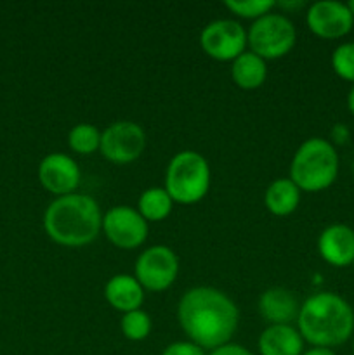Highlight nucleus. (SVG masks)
Returning a JSON list of instances; mask_svg holds the SVG:
<instances>
[{
	"label": "nucleus",
	"mask_w": 354,
	"mask_h": 355,
	"mask_svg": "<svg viewBox=\"0 0 354 355\" xmlns=\"http://www.w3.org/2000/svg\"><path fill=\"white\" fill-rule=\"evenodd\" d=\"M353 354H354V342H353Z\"/></svg>",
	"instance_id": "30"
},
{
	"label": "nucleus",
	"mask_w": 354,
	"mask_h": 355,
	"mask_svg": "<svg viewBox=\"0 0 354 355\" xmlns=\"http://www.w3.org/2000/svg\"><path fill=\"white\" fill-rule=\"evenodd\" d=\"M347 110H349V113L354 116V85L351 87L349 94H347Z\"/></svg>",
	"instance_id": "28"
},
{
	"label": "nucleus",
	"mask_w": 354,
	"mask_h": 355,
	"mask_svg": "<svg viewBox=\"0 0 354 355\" xmlns=\"http://www.w3.org/2000/svg\"><path fill=\"white\" fill-rule=\"evenodd\" d=\"M45 234L68 248L87 246L103 229V214L94 198L87 194H66L52 201L44 214Z\"/></svg>",
	"instance_id": "3"
},
{
	"label": "nucleus",
	"mask_w": 354,
	"mask_h": 355,
	"mask_svg": "<svg viewBox=\"0 0 354 355\" xmlns=\"http://www.w3.org/2000/svg\"><path fill=\"white\" fill-rule=\"evenodd\" d=\"M68 146L71 151L82 156H89L99 151L101 132L90 123H78L69 130Z\"/></svg>",
	"instance_id": "20"
},
{
	"label": "nucleus",
	"mask_w": 354,
	"mask_h": 355,
	"mask_svg": "<svg viewBox=\"0 0 354 355\" xmlns=\"http://www.w3.org/2000/svg\"><path fill=\"white\" fill-rule=\"evenodd\" d=\"M353 269H354V263H353Z\"/></svg>",
	"instance_id": "31"
},
{
	"label": "nucleus",
	"mask_w": 354,
	"mask_h": 355,
	"mask_svg": "<svg viewBox=\"0 0 354 355\" xmlns=\"http://www.w3.org/2000/svg\"><path fill=\"white\" fill-rule=\"evenodd\" d=\"M318 253L328 266L344 269L354 263V229L346 224H332L318 238Z\"/></svg>",
	"instance_id": "13"
},
{
	"label": "nucleus",
	"mask_w": 354,
	"mask_h": 355,
	"mask_svg": "<svg viewBox=\"0 0 354 355\" xmlns=\"http://www.w3.org/2000/svg\"><path fill=\"white\" fill-rule=\"evenodd\" d=\"M104 298L118 312L139 311L144 302V288L130 274H115L104 286Z\"/></svg>",
	"instance_id": "15"
},
{
	"label": "nucleus",
	"mask_w": 354,
	"mask_h": 355,
	"mask_svg": "<svg viewBox=\"0 0 354 355\" xmlns=\"http://www.w3.org/2000/svg\"><path fill=\"white\" fill-rule=\"evenodd\" d=\"M179 274V259L172 248L165 245L149 246L139 255L134 267V277L139 281L144 291L169 290Z\"/></svg>",
	"instance_id": "7"
},
{
	"label": "nucleus",
	"mask_w": 354,
	"mask_h": 355,
	"mask_svg": "<svg viewBox=\"0 0 354 355\" xmlns=\"http://www.w3.org/2000/svg\"><path fill=\"white\" fill-rule=\"evenodd\" d=\"M226 9L242 19L257 21L259 17L273 12L276 7L274 0H226Z\"/></svg>",
	"instance_id": "22"
},
{
	"label": "nucleus",
	"mask_w": 354,
	"mask_h": 355,
	"mask_svg": "<svg viewBox=\"0 0 354 355\" xmlns=\"http://www.w3.org/2000/svg\"><path fill=\"white\" fill-rule=\"evenodd\" d=\"M177 319L189 342L212 352L231 343L238 328L239 311L224 291L212 286H196L180 297Z\"/></svg>",
	"instance_id": "1"
},
{
	"label": "nucleus",
	"mask_w": 354,
	"mask_h": 355,
	"mask_svg": "<svg viewBox=\"0 0 354 355\" xmlns=\"http://www.w3.org/2000/svg\"><path fill=\"white\" fill-rule=\"evenodd\" d=\"M174 200L167 193L165 187H149L142 191L137 201V211L146 222H162L170 215Z\"/></svg>",
	"instance_id": "19"
},
{
	"label": "nucleus",
	"mask_w": 354,
	"mask_h": 355,
	"mask_svg": "<svg viewBox=\"0 0 354 355\" xmlns=\"http://www.w3.org/2000/svg\"><path fill=\"white\" fill-rule=\"evenodd\" d=\"M246 30L235 19H215L200 33V47L214 61L233 62L246 51Z\"/></svg>",
	"instance_id": "9"
},
{
	"label": "nucleus",
	"mask_w": 354,
	"mask_h": 355,
	"mask_svg": "<svg viewBox=\"0 0 354 355\" xmlns=\"http://www.w3.org/2000/svg\"><path fill=\"white\" fill-rule=\"evenodd\" d=\"M302 355H337L332 349H321V347H312L311 350L304 352Z\"/></svg>",
	"instance_id": "27"
},
{
	"label": "nucleus",
	"mask_w": 354,
	"mask_h": 355,
	"mask_svg": "<svg viewBox=\"0 0 354 355\" xmlns=\"http://www.w3.org/2000/svg\"><path fill=\"white\" fill-rule=\"evenodd\" d=\"M298 311H301L298 300L287 288H267L259 297V312L269 322V326L297 322Z\"/></svg>",
	"instance_id": "14"
},
{
	"label": "nucleus",
	"mask_w": 354,
	"mask_h": 355,
	"mask_svg": "<svg viewBox=\"0 0 354 355\" xmlns=\"http://www.w3.org/2000/svg\"><path fill=\"white\" fill-rule=\"evenodd\" d=\"M305 23L311 33L325 40H337L351 33L354 17L347 9V3L337 0H319L309 6Z\"/></svg>",
	"instance_id": "11"
},
{
	"label": "nucleus",
	"mask_w": 354,
	"mask_h": 355,
	"mask_svg": "<svg viewBox=\"0 0 354 355\" xmlns=\"http://www.w3.org/2000/svg\"><path fill=\"white\" fill-rule=\"evenodd\" d=\"M165 191L174 203L194 205L210 189V166L196 151H180L167 165Z\"/></svg>",
	"instance_id": "5"
},
{
	"label": "nucleus",
	"mask_w": 354,
	"mask_h": 355,
	"mask_svg": "<svg viewBox=\"0 0 354 355\" xmlns=\"http://www.w3.org/2000/svg\"><path fill=\"white\" fill-rule=\"evenodd\" d=\"M347 9L351 10V14H353V17H354V0H351V2H347Z\"/></svg>",
	"instance_id": "29"
},
{
	"label": "nucleus",
	"mask_w": 354,
	"mask_h": 355,
	"mask_svg": "<svg viewBox=\"0 0 354 355\" xmlns=\"http://www.w3.org/2000/svg\"><path fill=\"white\" fill-rule=\"evenodd\" d=\"M108 241L120 250H135L148 238V222L135 208L117 205L103 215V229Z\"/></svg>",
	"instance_id": "10"
},
{
	"label": "nucleus",
	"mask_w": 354,
	"mask_h": 355,
	"mask_svg": "<svg viewBox=\"0 0 354 355\" xmlns=\"http://www.w3.org/2000/svg\"><path fill=\"white\" fill-rule=\"evenodd\" d=\"M301 194L302 191L295 186L290 177H281L267 186L264 203H266L269 214L276 215V217H287L298 208Z\"/></svg>",
	"instance_id": "17"
},
{
	"label": "nucleus",
	"mask_w": 354,
	"mask_h": 355,
	"mask_svg": "<svg viewBox=\"0 0 354 355\" xmlns=\"http://www.w3.org/2000/svg\"><path fill=\"white\" fill-rule=\"evenodd\" d=\"M231 78L239 89L255 90L264 85L267 78V64L262 58L245 51L231 64Z\"/></svg>",
	"instance_id": "18"
},
{
	"label": "nucleus",
	"mask_w": 354,
	"mask_h": 355,
	"mask_svg": "<svg viewBox=\"0 0 354 355\" xmlns=\"http://www.w3.org/2000/svg\"><path fill=\"white\" fill-rule=\"evenodd\" d=\"M162 355H205V350L186 340V342H174L167 345Z\"/></svg>",
	"instance_id": "24"
},
{
	"label": "nucleus",
	"mask_w": 354,
	"mask_h": 355,
	"mask_svg": "<svg viewBox=\"0 0 354 355\" xmlns=\"http://www.w3.org/2000/svg\"><path fill=\"white\" fill-rule=\"evenodd\" d=\"M37 173L42 187L56 194V198L75 193L82 177L75 159L65 153H49L44 156Z\"/></svg>",
	"instance_id": "12"
},
{
	"label": "nucleus",
	"mask_w": 354,
	"mask_h": 355,
	"mask_svg": "<svg viewBox=\"0 0 354 355\" xmlns=\"http://www.w3.org/2000/svg\"><path fill=\"white\" fill-rule=\"evenodd\" d=\"M297 31L294 23L283 14L269 12L253 21L246 30L248 51L262 58L264 61L280 59L294 49Z\"/></svg>",
	"instance_id": "6"
},
{
	"label": "nucleus",
	"mask_w": 354,
	"mask_h": 355,
	"mask_svg": "<svg viewBox=\"0 0 354 355\" xmlns=\"http://www.w3.org/2000/svg\"><path fill=\"white\" fill-rule=\"evenodd\" d=\"M332 68L339 78L354 83V42L340 44L332 52Z\"/></svg>",
	"instance_id": "23"
},
{
	"label": "nucleus",
	"mask_w": 354,
	"mask_h": 355,
	"mask_svg": "<svg viewBox=\"0 0 354 355\" xmlns=\"http://www.w3.org/2000/svg\"><path fill=\"white\" fill-rule=\"evenodd\" d=\"M120 329L124 336L130 342H142L151 333V318L142 309L124 314L120 321Z\"/></svg>",
	"instance_id": "21"
},
{
	"label": "nucleus",
	"mask_w": 354,
	"mask_h": 355,
	"mask_svg": "<svg viewBox=\"0 0 354 355\" xmlns=\"http://www.w3.org/2000/svg\"><path fill=\"white\" fill-rule=\"evenodd\" d=\"M297 329L312 347L333 349L344 345L354 331V311L349 302L330 291L309 297L301 305Z\"/></svg>",
	"instance_id": "2"
},
{
	"label": "nucleus",
	"mask_w": 354,
	"mask_h": 355,
	"mask_svg": "<svg viewBox=\"0 0 354 355\" xmlns=\"http://www.w3.org/2000/svg\"><path fill=\"white\" fill-rule=\"evenodd\" d=\"M146 149V132L139 123L120 120L101 132L99 153L115 165L135 162Z\"/></svg>",
	"instance_id": "8"
},
{
	"label": "nucleus",
	"mask_w": 354,
	"mask_h": 355,
	"mask_svg": "<svg viewBox=\"0 0 354 355\" xmlns=\"http://www.w3.org/2000/svg\"><path fill=\"white\" fill-rule=\"evenodd\" d=\"M210 355H253L245 347L238 345V343H226V345L219 347V349L212 350Z\"/></svg>",
	"instance_id": "25"
},
{
	"label": "nucleus",
	"mask_w": 354,
	"mask_h": 355,
	"mask_svg": "<svg viewBox=\"0 0 354 355\" xmlns=\"http://www.w3.org/2000/svg\"><path fill=\"white\" fill-rule=\"evenodd\" d=\"M339 175V155L326 139L311 137L302 142L290 163V179L302 193H319Z\"/></svg>",
	"instance_id": "4"
},
{
	"label": "nucleus",
	"mask_w": 354,
	"mask_h": 355,
	"mask_svg": "<svg viewBox=\"0 0 354 355\" xmlns=\"http://www.w3.org/2000/svg\"><path fill=\"white\" fill-rule=\"evenodd\" d=\"M332 137L335 139L337 142H340V144H342V142H346L347 137H349V130H347L344 125L339 123V125H335V128L332 130Z\"/></svg>",
	"instance_id": "26"
},
{
	"label": "nucleus",
	"mask_w": 354,
	"mask_h": 355,
	"mask_svg": "<svg viewBox=\"0 0 354 355\" xmlns=\"http://www.w3.org/2000/svg\"><path fill=\"white\" fill-rule=\"evenodd\" d=\"M260 355H302L304 340L292 324H271L259 336Z\"/></svg>",
	"instance_id": "16"
}]
</instances>
